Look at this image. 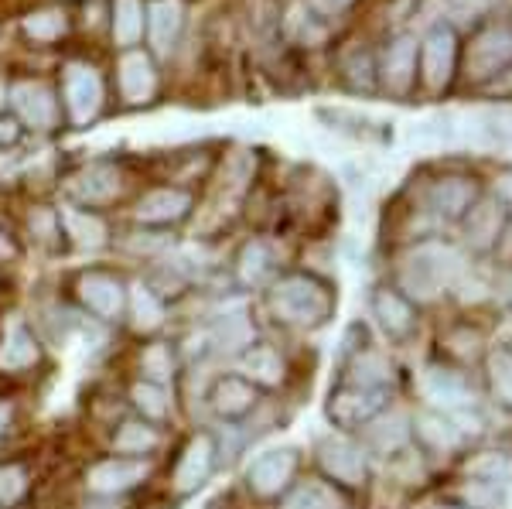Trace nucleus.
I'll list each match as a JSON object with an SVG mask.
<instances>
[{"label": "nucleus", "mask_w": 512, "mask_h": 509, "mask_svg": "<svg viewBox=\"0 0 512 509\" xmlns=\"http://www.w3.org/2000/svg\"><path fill=\"white\" fill-rule=\"evenodd\" d=\"M59 103H62V120L72 130H86L103 117L110 106V82L106 72L89 59H65L59 69Z\"/></svg>", "instance_id": "1"}, {"label": "nucleus", "mask_w": 512, "mask_h": 509, "mask_svg": "<svg viewBox=\"0 0 512 509\" xmlns=\"http://www.w3.org/2000/svg\"><path fill=\"white\" fill-rule=\"evenodd\" d=\"M7 113L31 134H55L65 127L59 86L45 76H7Z\"/></svg>", "instance_id": "2"}, {"label": "nucleus", "mask_w": 512, "mask_h": 509, "mask_svg": "<svg viewBox=\"0 0 512 509\" xmlns=\"http://www.w3.org/2000/svg\"><path fill=\"white\" fill-rule=\"evenodd\" d=\"M130 171L127 164L113 161V158H93L82 168L72 171L65 178V195H69L72 205H82V209H96L106 212L117 202L127 199L130 192Z\"/></svg>", "instance_id": "3"}, {"label": "nucleus", "mask_w": 512, "mask_h": 509, "mask_svg": "<svg viewBox=\"0 0 512 509\" xmlns=\"http://www.w3.org/2000/svg\"><path fill=\"white\" fill-rule=\"evenodd\" d=\"M270 308L280 322L297 328H315L332 315V291L311 274H287L270 291Z\"/></svg>", "instance_id": "4"}, {"label": "nucleus", "mask_w": 512, "mask_h": 509, "mask_svg": "<svg viewBox=\"0 0 512 509\" xmlns=\"http://www.w3.org/2000/svg\"><path fill=\"white\" fill-rule=\"evenodd\" d=\"M72 294H76L79 308L86 311L93 322L117 325L127 318V294L130 284L123 281L113 267H82L72 281Z\"/></svg>", "instance_id": "5"}, {"label": "nucleus", "mask_w": 512, "mask_h": 509, "mask_svg": "<svg viewBox=\"0 0 512 509\" xmlns=\"http://www.w3.org/2000/svg\"><path fill=\"white\" fill-rule=\"evenodd\" d=\"M113 93H117V103L123 110H147V106H154L161 96V62L144 45L117 52V62H113Z\"/></svg>", "instance_id": "6"}, {"label": "nucleus", "mask_w": 512, "mask_h": 509, "mask_svg": "<svg viewBox=\"0 0 512 509\" xmlns=\"http://www.w3.org/2000/svg\"><path fill=\"white\" fill-rule=\"evenodd\" d=\"M195 212V192L188 185H151L134 199V216L137 226L158 229V233H171V229L185 226Z\"/></svg>", "instance_id": "7"}, {"label": "nucleus", "mask_w": 512, "mask_h": 509, "mask_svg": "<svg viewBox=\"0 0 512 509\" xmlns=\"http://www.w3.org/2000/svg\"><path fill=\"white\" fill-rule=\"evenodd\" d=\"M219 469V441L209 431H195L185 445L178 448V458L171 465V492L178 499L195 496Z\"/></svg>", "instance_id": "8"}, {"label": "nucleus", "mask_w": 512, "mask_h": 509, "mask_svg": "<svg viewBox=\"0 0 512 509\" xmlns=\"http://www.w3.org/2000/svg\"><path fill=\"white\" fill-rule=\"evenodd\" d=\"M151 458H123V455H103L86 465L82 482L99 499H120L137 486L151 479Z\"/></svg>", "instance_id": "9"}, {"label": "nucleus", "mask_w": 512, "mask_h": 509, "mask_svg": "<svg viewBox=\"0 0 512 509\" xmlns=\"http://www.w3.org/2000/svg\"><path fill=\"white\" fill-rule=\"evenodd\" d=\"M188 31V0H147L144 48L158 62H168Z\"/></svg>", "instance_id": "10"}, {"label": "nucleus", "mask_w": 512, "mask_h": 509, "mask_svg": "<svg viewBox=\"0 0 512 509\" xmlns=\"http://www.w3.org/2000/svg\"><path fill=\"white\" fill-rule=\"evenodd\" d=\"M59 219H62V240L65 246H72V250L96 253L113 243V229L106 223V212L82 209V205L65 202L59 209Z\"/></svg>", "instance_id": "11"}, {"label": "nucleus", "mask_w": 512, "mask_h": 509, "mask_svg": "<svg viewBox=\"0 0 512 509\" xmlns=\"http://www.w3.org/2000/svg\"><path fill=\"white\" fill-rule=\"evenodd\" d=\"M297 451L294 448H274V451H263L260 458L246 469V489L253 492L256 499H274L280 496L291 479L297 475Z\"/></svg>", "instance_id": "12"}, {"label": "nucleus", "mask_w": 512, "mask_h": 509, "mask_svg": "<svg viewBox=\"0 0 512 509\" xmlns=\"http://www.w3.org/2000/svg\"><path fill=\"white\" fill-rule=\"evenodd\" d=\"M21 38L31 48H55L72 35V14L65 4H38L18 21Z\"/></svg>", "instance_id": "13"}, {"label": "nucleus", "mask_w": 512, "mask_h": 509, "mask_svg": "<svg viewBox=\"0 0 512 509\" xmlns=\"http://www.w3.org/2000/svg\"><path fill=\"white\" fill-rule=\"evenodd\" d=\"M164 448V428L130 414L110 431V455L123 458H154Z\"/></svg>", "instance_id": "14"}, {"label": "nucleus", "mask_w": 512, "mask_h": 509, "mask_svg": "<svg viewBox=\"0 0 512 509\" xmlns=\"http://www.w3.org/2000/svg\"><path fill=\"white\" fill-rule=\"evenodd\" d=\"M256 400H260V390H256L253 380L239 373H226L212 383L209 390V407L216 410L222 421H243L246 414L256 410Z\"/></svg>", "instance_id": "15"}, {"label": "nucleus", "mask_w": 512, "mask_h": 509, "mask_svg": "<svg viewBox=\"0 0 512 509\" xmlns=\"http://www.w3.org/2000/svg\"><path fill=\"white\" fill-rule=\"evenodd\" d=\"M41 366V342L31 332V325L14 322L0 339V373L4 376H24L35 373Z\"/></svg>", "instance_id": "16"}, {"label": "nucleus", "mask_w": 512, "mask_h": 509, "mask_svg": "<svg viewBox=\"0 0 512 509\" xmlns=\"http://www.w3.org/2000/svg\"><path fill=\"white\" fill-rule=\"evenodd\" d=\"M147 24V0H110L106 4V31L117 52L144 45Z\"/></svg>", "instance_id": "17"}, {"label": "nucleus", "mask_w": 512, "mask_h": 509, "mask_svg": "<svg viewBox=\"0 0 512 509\" xmlns=\"http://www.w3.org/2000/svg\"><path fill=\"white\" fill-rule=\"evenodd\" d=\"M127 322L137 335H154L158 328H164V322H168V301H164L147 281L130 284Z\"/></svg>", "instance_id": "18"}, {"label": "nucleus", "mask_w": 512, "mask_h": 509, "mask_svg": "<svg viewBox=\"0 0 512 509\" xmlns=\"http://www.w3.org/2000/svg\"><path fill=\"white\" fill-rule=\"evenodd\" d=\"M178 346H171V342L164 339H151L144 342L137 352V376L147 383H161V387H171L178 376Z\"/></svg>", "instance_id": "19"}, {"label": "nucleus", "mask_w": 512, "mask_h": 509, "mask_svg": "<svg viewBox=\"0 0 512 509\" xmlns=\"http://www.w3.org/2000/svg\"><path fill=\"white\" fill-rule=\"evenodd\" d=\"M318 462L325 465V472L332 475V479L345 482V486H359V482H366V458H362V451L349 445V441H325V445L318 448Z\"/></svg>", "instance_id": "20"}, {"label": "nucleus", "mask_w": 512, "mask_h": 509, "mask_svg": "<svg viewBox=\"0 0 512 509\" xmlns=\"http://www.w3.org/2000/svg\"><path fill=\"white\" fill-rule=\"evenodd\" d=\"M236 281L243 287H260L267 281H274L277 274V257H274V246L267 240H250L243 243V250L236 253Z\"/></svg>", "instance_id": "21"}, {"label": "nucleus", "mask_w": 512, "mask_h": 509, "mask_svg": "<svg viewBox=\"0 0 512 509\" xmlns=\"http://www.w3.org/2000/svg\"><path fill=\"white\" fill-rule=\"evenodd\" d=\"M130 407H134L137 417L164 428V424L175 417V393H171V387H161V383L137 380L134 387H130Z\"/></svg>", "instance_id": "22"}, {"label": "nucleus", "mask_w": 512, "mask_h": 509, "mask_svg": "<svg viewBox=\"0 0 512 509\" xmlns=\"http://www.w3.org/2000/svg\"><path fill=\"white\" fill-rule=\"evenodd\" d=\"M373 311L390 339L403 342L410 332H414V308H410V301L403 298V294L390 291V287H383V291L373 298Z\"/></svg>", "instance_id": "23"}, {"label": "nucleus", "mask_w": 512, "mask_h": 509, "mask_svg": "<svg viewBox=\"0 0 512 509\" xmlns=\"http://www.w3.org/2000/svg\"><path fill=\"white\" fill-rule=\"evenodd\" d=\"M379 407V393L376 390H366V387H352V390H342L338 397H332V421L338 424H362L373 417V410Z\"/></svg>", "instance_id": "24"}, {"label": "nucleus", "mask_w": 512, "mask_h": 509, "mask_svg": "<svg viewBox=\"0 0 512 509\" xmlns=\"http://www.w3.org/2000/svg\"><path fill=\"white\" fill-rule=\"evenodd\" d=\"M417 55L414 48L407 45V41H396L390 45V52H386V62H383V79L386 86L393 89V93H407V89L417 86Z\"/></svg>", "instance_id": "25"}, {"label": "nucleus", "mask_w": 512, "mask_h": 509, "mask_svg": "<svg viewBox=\"0 0 512 509\" xmlns=\"http://www.w3.org/2000/svg\"><path fill=\"white\" fill-rule=\"evenodd\" d=\"M24 226H28V236L41 246V250L55 253V250H62V246H65L59 209H52V205H31Z\"/></svg>", "instance_id": "26"}, {"label": "nucleus", "mask_w": 512, "mask_h": 509, "mask_svg": "<svg viewBox=\"0 0 512 509\" xmlns=\"http://www.w3.org/2000/svg\"><path fill=\"white\" fill-rule=\"evenodd\" d=\"M31 469L21 458L0 462V509H18L31 496Z\"/></svg>", "instance_id": "27"}, {"label": "nucleus", "mask_w": 512, "mask_h": 509, "mask_svg": "<svg viewBox=\"0 0 512 509\" xmlns=\"http://www.w3.org/2000/svg\"><path fill=\"white\" fill-rule=\"evenodd\" d=\"M243 366H246V380L253 383H277L284 376V363H280V352L267 342H256L243 352Z\"/></svg>", "instance_id": "28"}, {"label": "nucleus", "mask_w": 512, "mask_h": 509, "mask_svg": "<svg viewBox=\"0 0 512 509\" xmlns=\"http://www.w3.org/2000/svg\"><path fill=\"white\" fill-rule=\"evenodd\" d=\"M284 509H342V503H338L335 492L325 489L321 482H308V486L294 489L291 496H287Z\"/></svg>", "instance_id": "29"}, {"label": "nucleus", "mask_w": 512, "mask_h": 509, "mask_svg": "<svg viewBox=\"0 0 512 509\" xmlns=\"http://www.w3.org/2000/svg\"><path fill=\"white\" fill-rule=\"evenodd\" d=\"M21 137H24L21 123L14 120L11 113H4V117H0V154H4L7 147H18V144H21Z\"/></svg>", "instance_id": "30"}, {"label": "nucleus", "mask_w": 512, "mask_h": 509, "mask_svg": "<svg viewBox=\"0 0 512 509\" xmlns=\"http://www.w3.org/2000/svg\"><path fill=\"white\" fill-rule=\"evenodd\" d=\"M18 257H21V246H18V240H14V233L0 226V267L14 264Z\"/></svg>", "instance_id": "31"}, {"label": "nucleus", "mask_w": 512, "mask_h": 509, "mask_svg": "<svg viewBox=\"0 0 512 509\" xmlns=\"http://www.w3.org/2000/svg\"><path fill=\"white\" fill-rule=\"evenodd\" d=\"M14 417H18V410H14V404L11 400H0V441L11 434V428H14Z\"/></svg>", "instance_id": "32"}, {"label": "nucleus", "mask_w": 512, "mask_h": 509, "mask_svg": "<svg viewBox=\"0 0 512 509\" xmlns=\"http://www.w3.org/2000/svg\"><path fill=\"white\" fill-rule=\"evenodd\" d=\"M311 4H315V11L321 14H338V11H345L352 0H311Z\"/></svg>", "instance_id": "33"}, {"label": "nucleus", "mask_w": 512, "mask_h": 509, "mask_svg": "<svg viewBox=\"0 0 512 509\" xmlns=\"http://www.w3.org/2000/svg\"><path fill=\"white\" fill-rule=\"evenodd\" d=\"M7 113V72H0V117Z\"/></svg>", "instance_id": "34"}, {"label": "nucleus", "mask_w": 512, "mask_h": 509, "mask_svg": "<svg viewBox=\"0 0 512 509\" xmlns=\"http://www.w3.org/2000/svg\"><path fill=\"white\" fill-rule=\"evenodd\" d=\"M212 509H219V506H212Z\"/></svg>", "instance_id": "35"}]
</instances>
